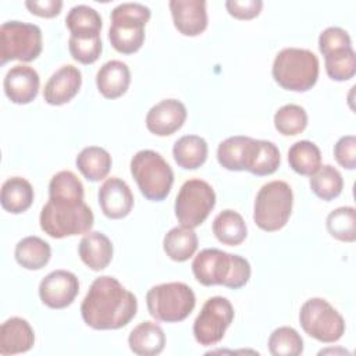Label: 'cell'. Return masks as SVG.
I'll return each instance as SVG.
<instances>
[{"instance_id":"1","label":"cell","mask_w":356,"mask_h":356,"mask_svg":"<svg viewBox=\"0 0 356 356\" xmlns=\"http://www.w3.org/2000/svg\"><path fill=\"white\" fill-rule=\"evenodd\" d=\"M136 312V296L111 275L96 278L81 303L82 320L93 330H120Z\"/></svg>"},{"instance_id":"2","label":"cell","mask_w":356,"mask_h":356,"mask_svg":"<svg viewBox=\"0 0 356 356\" xmlns=\"http://www.w3.org/2000/svg\"><path fill=\"white\" fill-rule=\"evenodd\" d=\"M192 271L197 282L204 286L222 285L231 289L245 286L252 274L250 264L245 257L216 248L197 253L192 261Z\"/></svg>"},{"instance_id":"3","label":"cell","mask_w":356,"mask_h":356,"mask_svg":"<svg viewBox=\"0 0 356 356\" xmlns=\"http://www.w3.org/2000/svg\"><path fill=\"white\" fill-rule=\"evenodd\" d=\"M93 221L92 209L78 197H49L39 216L42 231L56 239L88 234Z\"/></svg>"},{"instance_id":"4","label":"cell","mask_w":356,"mask_h":356,"mask_svg":"<svg viewBox=\"0 0 356 356\" xmlns=\"http://www.w3.org/2000/svg\"><path fill=\"white\" fill-rule=\"evenodd\" d=\"M320 63L317 56L299 47H285L274 58L273 78L284 89L306 92L312 89L318 78Z\"/></svg>"},{"instance_id":"5","label":"cell","mask_w":356,"mask_h":356,"mask_svg":"<svg viewBox=\"0 0 356 356\" xmlns=\"http://www.w3.org/2000/svg\"><path fill=\"white\" fill-rule=\"evenodd\" d=\"M150 8L140 3H121L111 11L108 40L122 54L138 51L145 42V25L150 19Z\"/></svg>"},{"instance_id":"6","label":"cell","mask_w":356,"mask_h":356,"mask_svg":"<svg viewBox=\"0 0 356 356\" xmlns=\"http://www.w3.org/2000/svg\"><path fill=\"white\" fill-rule=\"evenodd\" d=\"M131 174L140 193L152 202L165 199L174 184V172L164 157L150 149L139 150L131 159Z\"/></svg>"},{"instance_id":"7","label":"cell","mask_w":356,"mask_h":356,"mask_svg":"<svg viewBox=\"0 0 356 356\" xmlns=\"http://www.w3.org/2000/svg\"><path fill=\"white\" fill-rule=\"evenodd\" d=\"M292 204L293 193L291 186L285 181H270L256 195L253 220L263 231H280L291 217Z\"/></svg>"},{"instance_id":"8","label":"cell","mask_w":356,"mask_h":356,"mask_svg":"<svg viewBox=\"0 0 356 356\" xmlns=\"http://www.w3.org/2000/svg\"><path fill=\"white\" fill-rule=\"evenodd\" d=\"M195 305V292L184 282L159 284L152 286L146 293L147 310L157 321H182L192 313Z\"/></svg>"},{"instance_id":"9","label":"cell","mask_w":356,"mask_h":356,"mask_svg":"<svg viewBox=\"0 0 356 356\" xmlns=\"http://www.w3.org/2000/svg\"><path fill=\"white\" fill-rule=\"evenodd\" d=\"M42 53V31L35 24L7 21L0 26V64L33 61Z\"/></svg>"},{"instance_id":"10","label":"cell","mask_w":356,"mask_h":356,"mask_svg":"<svg viewBox=\"0 0 356 356\" xmlns=\"http://www.w3.org/2000/svg\"><path fill=\"white\" fill-rule=\"evenodd\" d=\"M299 323L303 331L323 343H332L345 334V320L323 298L307 299L299 312Z\"/></svg>"},{"instance_id":"11","label":"cell","mask_w":356,"mask_h":356,"mask_svg":"<svg viewBox=\"0 0 356 356\" xmlns=\"http://www.w3.org/2000/svg\"><path fill=\"white\" fill-rule=\"evenodd\" d=\"M216 206V192L203 179L192 178L184 182L175 197V217L182 227L196 228L204 222Z\"/></svg>"},{"instance_id":"12","label":"cell","mask_w":356,"mask_h":356,"mask_svg":"<svg viewBox=\"0 0 356 356\" xmlns=\"http://www.w3.org/2000/svg\"><path fill=\"white\" fill-rule=\"evenodd\" d=\"M234 307L227 298H209L193 323V337L202 346L218 343L234 320Z\"/></svg>"},{"instance_id":"13","label":"cell","mask_w":356,"mask_h":356,"mask_svg":"<svg viewBox=\"0 0 356 356\" xmlns=\"http://www.w3.org/2000/svg\"><path fill=\"white\" fill-rule=\"evenodd\" d=\"M79 292L76 275L67 270L49 273L39 284L40 300L50 309H64L70 306Z\"/></svg>"},{"instance_id":"14","label":"cell","mask_w":356,"mask_h":356,"mask_svg":"<svg viewBox=\"0 0 356 356\" xmlns=\"http://www.w3.org/2000/svg\"><path fill=\"white\" fill-rule=\"evenodd\" d=\"M103 214L111 220L127 217L134 207V195L125 181L118 177L107 178L97 192Z\"/></svg>"},{"instance_id":"15","label":"cell","mask_w":356,"mask_h":356,"mask_svg":"<svg viewBox=\"0 0 356 356\" xmlns=\"http://www.w3.org/2000/svg\"><path fill=\"white\" fill-rule=\"evenodd\" d=\"M186 107L177 99H164L154 104L146 114V128L157 136L177 132L186 120Z\"/></svg>"},{"instance_id":"16","label":"cell","mask_w":356,"mask_h":356,"mask_svg":"<svg viewBox=\"0 0 356 356\" xmlns=\"http://www.w3.org/2000/svg\"><path fill=\"white\" fill-rule=\"evenodd\" d=\"M4 93L15 104H28L38 96L40 78L35 68L24 64L11 67L4 76Z\"/></svg>"},{"instance_id":"17","label":"cell","mask_w":356,"mask_h":356,"mask_svg":"<svg viewBox=\"0 0 356 356\" xmlns=\"http://www.w3.org/2000/svg\"><path fill=\"white\" fill-rule=\"evenodd\" d=\"M174 26L185 36H197L207 28L204 0H171L168 3Z\"/></svg>"},{"instance_id":"18","label":"cell","mask_w":356,"mask_h":356,"mask_svg":"<svg viewBox=\"0 0 356 356\" xmlns=\"http://www.w3.org/2000/svg\"><path fill=\"white\" fill-rule=\"evenodd\" d=\"M82 74L81 71L71 65L60 67L44 85L43 99L51 106H61L68 103L81 89Z\"/></svg>"},{"instance_id":"19","label":"cell","mask_w":356,"mask_h":356,"mask_svg":"<svg viewBox=\"0 0 356 356\" xmlns=\"http://www.w3.org/2000/svg\"><path fill=\"white\" fill-rule=\"evenodd\" d=\"M257 139L245 135L229 136L217 147L220 165L229 171H243L249 168Z\"/></svg>"},{"instance_id":"20","label":"cell","mask_w":356,"mask_h":356,"mask_svg":"<svg viewBox=\"0 0 356 356\" xmlns=\"http://www.w3.org/2000/svg\"><path fill=\"white\" fill-rule=\"evenodd\" d=\"M35 343V332L31 324L21 317H11L0 328V353L18 355L28 352Z\"/></svg>"},{"instance_id":"21","label":"cell","mask_w":356,"mask_h":356,"mask_svg":"<svg viewBox=\"0 0 356 356\" xmlns=\"http://www.w3.org/2000/svg\"><path fill=\"white\" fill-rule=\"evenodd\" d=\"M81 260L93 271L104 270L113 259V243L100 231H89L79 242Z\"/></svg>"},{"instance_id":"22","label":"cell","mask_w":356,"mask_h":356,"mask_svg":"<svg viewBox=\"0 0 356 356\" xmlns=\"http://www.w3.org/2000/svg\"><path fill=\"white\" fill-rule=\"evenodd\" d=\"M131 83V71L128 65L120 60L104 63L96 74V85L106 99H117L122 96Z\"/></svg>"},{"instance_id":"23","label":"cell","mask_w":356,"mask_h":356,"mask_svg":"<svg viewBox=\"0 0 356 356\" xmlns=\"http://www.w3.org/2000/svg\"><path fill=\"white\" fill-rule=\"evenodd\" d=\"M128 345L135 355L156 356L165 346V334L154 321H143L129 332Z\"/></svg>"},{"instance_id":"24","label":"cell","mask_w":356,"mask_h":356,"mask_svg":"<svg viewBox=\"0 0 356 356\" xmlns=\"http://www.w3.org/2000/svg\"><path fill=\"white\" fill-rule=\"evenodd\" d=\"M33 202V188L22 177H11L1 186V207L13 214L26 211Z\"/></svg>"},{"instance_id":"25","label":"cell","mask_w":356,"mask_h":356,"mask_svg":"<svg viewBox=\"0 0 356 356\" xmlns=\"http://www.w3.org/2000/svg\"><path fill=\"white\" fill-rule=\"evenodd\" d=\"M209 153L207 142L199 135H184L172 147L175 163L184 170H196L204 164Z\"/></svg>"},{"instance_id":"26","label":"cell","mask_w":356,"mask_h":356,"mask_svg":"<svg viewBox=\"0 0 356 356\" xmlns=\"http://www.w3.org/2000/svg\"><path fill=\"white\" fill-rule=\"evenodd\" d=\"M75 164L88 181L96 182L107 177L113 160L106 149L100 146H88L78 153Z\"/></svg>"},{"instance_id":"27","label":"cell","mask_w":356,"mask_h":356,"mask_svg":"<svg viewBox=\"0 0 356 356\" xmlns=\"http://www.w3.org/2000/svg\"><path fill=\"white\" fill-rule=\"evenodd\" d=\"M14 256L17 263L24 268L40 270L49 263L51 248L39 236H25L15 245Z\"/></svg>"},{"instance_id":"28","label":"cell","mask_w":356,"mask_h":356,"mask_svg":"<svg viewBox=\"0 0 356 356\" xmlns=\"http://www.w3.org/2000/svg\"><path fill=\"white\" fill-rule=\"evenodd\" d=\"M211 228L216 238L221 243L229 245V246L241 245L248 235L245 220L238 211H234L231 209H227L218 213L213 220Z\"/></svg>"},{"instance_id":"29","label":"cell","mask_w":356,"mask_h":356,"mask_svg":"<svg viewBox=\"0 0 356 356\" xmlns=\"http://www.w3.org/2000/svg\"><path fill=\"white\" fill-rule=\"evenodd\" d=\"M165 254L174 261H186L197 249V235L192 228L174 227L163 239Z\"/></svg>"},{"instance_id":"30","label":"cell","mask_w":356,"mask_h":356,"mask_svg":"<svg viewBox=\"0 0 356 356\" xmlns=\"http://www.w3.org/2000/svg\"><path fill=\"white\" fill-rule=\"evenodd\" d=\"M289 167L300 175H313L321 165V152L310 140H298L288 150Z\"/></svg>"},{"instance_id":"31","label":"cell","mask_w":356,"mask_h":356,"mask_svg":"<svg viewBox=\"0 0 356 356\" xmlns=\"http://www.w3.org/2000/svg\"><path fill=\"white\" fill-rule=\"evenodd\" d=\"M342 188L343 179L341 172L330 164L320 165V168L313 175H310L312 192L325 202L338 197L342 192Z\"/></svg>"},{"instance_id":"32","label":"cell","mask_w":356,"mask_h":356,"mask_svg":"<svg viewBox=\"0 0 356 356\" xmlns=\"http://www.w3.org/2000/svg\"><path fill=\"white\" fill-rule=\"evenodd\" d=\"M65 25L71 35H100L103 22L95 8L86 4H78L68 11Z\"/></svg>"},{"instance_id":"33","label":"cell","mask_w":356,"mask_h":356,"mask_svg":"<svg viewBox=\"0 0 356 356\" xmlns=\"http://www.w3.org/2000/svg\"><path fill=\"white\" fill-rule=\"evenodd\" d=\"M330 235L342 242L356 239V210L352 206H342L332 210L325 220Z\"/></svg>"},{"instance_id":"34","label":"cell","mask_w":356,"mask_h":356,"mask_svg":"<svg viewBox=\"0 0 356 356\" xmlns=\"http://www.w3.org/2000/svg\"><path fill=\"white\" fill-rule=\"evenodd\" d=\"M280 163H281V156L277 145L270 140L257 139L248 171L259 177L270 175L277 171V168L280 167Z\"/></svg>"},{"instance_id":"35","label":"cell","mask_w":356,"mask_h":356,"mask_svg":"<svg viewBox=\"0 0 356 356\" xmlns=\"http://www.w3.org/2000/svg\"><path fill=\"white\" fill-rule=\"evenodd\" d=\"M274 127L284 136H295L307 127V113L302 106L285 104L275 111Z\"/></svg>"},{"instance_id":"36","label":"cell","mask_w":356,"mask_h":356,"mask_svg":"<svg viewBox=\"0 0 356 356\" xmlns=\"http://www.w3.org/2000/svg\"><path fill=\"white\" fill-rule=\"evenodd\" d=\"M268 350L273 356H298L303 353V339L292 327H278L268 338Z\"/></svg>"},{"instance_id":"37","label":"cell","mask_w":356,"mask_h":356,"mask_svg":"<svg viewBox=\"0 0 356 356\" xmlns=\"http://www.w3.org/2000/svg\"><path fill=\"white\" fill-rule=\"evenodd\" d=\"M324 63L327 75L334 81H348L356 74V54L353 47L327 54Z\"/></svg>"},{"instance_id":"38","label":"cell","mask_w":356,"mask_h":356,"mask_svg":"<svg viewBox=\"0 0 356 356\" xmlns=\"http://www.w3.org/2000/svg\"><path fill=\"white\" fill-rule=\"evenodd\" d=\"M68 50L74 60L81 64H93L102 54L100 35H71Z\"/></svg>"},{"instance_id":"39","label":"cell","mask_w":356,"mask_h":356,"mask_svg":"<svg viewBox=\"0 0 356 356\" xmlns=\"http://www.w3.org/2000/svg\"><path fill=\"white\" fill-rule=\"evenodd\" d=\"M49 197L83 199V185L72 171H68V170L58 171L50 179Z\"/></svg>"},{"instance_id":"40","label":"cell","mask_w":356,"mask_h":356,"mask_svg":"<svg viewBox=\"0 0 356 356\" xmlns=\"http://www.w3.org/2000/svg\"><path fill=\"white\" fill-rule=\"evenodd\" d=\"M346 47H352V40L349 33L339 26H328L318 36V49L324 57Z\"/></svg>"},{"instance_id":"41","label":"cell","mask_w":356,"mask_h":356,"mask_svg":"<svg viewBox=\"0 0 356 356\" xmlns=\"http://www.w3.org/2000/svg\"><path fill=\"white\" fill-rule=\"evenodd\" d=\"M334 156L339 165L353 170L356 167V138L353 135L339 138L334 146Z\"/></svg>"},{"instance_id":"42","label":"cell","mask_w":356,"mask_h":356,"mask_svg":"<svg viewBox=\"0 0 356 356\" xmlns=\"http://www.w3.org/2000/svg\"><path fill=\"white\" fill-rule=\"evenodd\" d=\"M261 0H228L225 1V8L229 15L236 19H252L257 17L261 11Z\"/></svg>"},{"instance_id":"43","label":"cell","mask_w":356,"mask_h":356,"mask_svg":"<svg viewBox=\"0 0 356 356\" xmlns=\"http://www.w3.org/2000/svg\"><path fill=\"white\" fill-rule=\"evenodd\" d=\"M25 7L35 15L43 18H53L60 14L63 1L61 0H28L25 1Z\"/></svg>"}]
</instances>
